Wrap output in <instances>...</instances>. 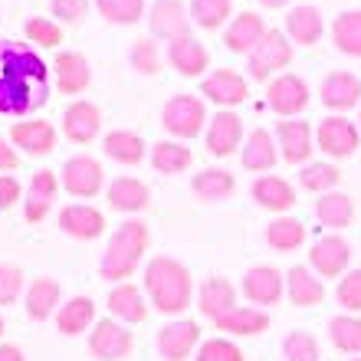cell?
Returning a JSON list of instances; mask_svg holds the SVG:
<instances>
[{"label": "cell", "mask_w": 361, "mask_h": 361, "mask_svg": "<svg viewBox=\"0 0 361 361\" xmlns=\"http://www.w3.org/2000/svg\"><path fill=\"white\" fill-rule=\"evenodd\" d=\"M49 99V69L30 43L0 39V115H33Z\"/></svg>", "instance_id": "cell-1"}, {"label": "cell", "mask_w": 361, "mask_h": 361, "mask_svg": "<svg viewBox=\"0 0 361 361\" xmlns=\"http://www.w3.org/2000/svg\"><path fill=\"white\" fill-rule=\"evenodd\" d=\"M190 269L174 257H154L145 267V293L152 299V305L164 315H178L180 309L190 305Z\"/></svg>", "instance_id": "cell-2"}, {"label": "cell", "mask_w": 361, "mask_h": 361, "mask_svg": "<svg viewBox=\"0 0 361 361\" xmlns=\"http://www.w3.org/2000/svg\"><path fill=\"white\" fill-rule=\"evenodd\" d=\"M148 250V227L142 220H125L122 227L112 233L109 247L102 253V263H99V273L102 279H128V276L138 269V259L145 257Z\"/></svg>", "instance_id": "cell-3"}, {"label": "cell", "mask_w": 361, "mask_h": 361, "mask_svg": "<svg viewBox=\"0 0 361 361\" xmlns=\"http://www.w3.org/2000/svg\"><path fill=\"white\" fill-rule=\"evenodd\" d=\"M293 63V43L283 30H269L267 37L259 39V47L247 56V69L253 79H269L276 69H286Z\"/></svg>", "instance_id": "cell-4"}, {"label": "cell", "mask_w": 361, "mask_h": 361, "mask_svg": "<svg viewBox=\"0 0 361 361\" xmlns=\"http://www.w3.org/2000/svg\"><path fill=\"white\" fill-rule=\"evenodd\" d=\"M204 122H207V109H204V102H200L197 95H190V92H178L161 112V125L171 135H178V138L200 135Z\"/></svg>", "instance_id": "cell-5"}, {"label": "cell", "mask_w": 361, "mask_h": 361, "mask_svg": "<svg viewBox=\"0 0 361 361\" xmlns=\"http://www.w3.org/2000/svg\"><path fill=\"white\" fill-rule=\"evenodd\" d=\"M348 263H352V243L338 233H329V237H319L309 247V269L322 279H335V276L348 273Z\"/></svg>", "instance_id": "cell-6"}, {"label": "cell", "mask_w": 361, "mask_h": 361, "mask_svg": "<svg viewBox=\"0 0 361 361\" xmlns=\"http://www.w3.org/2000/svg\"><path fill=\"white\" fill-rule=\"evenodd\" d=\"M361 132L358 125L348 122L345 115H329L319 122V132H315V145L322 148L329 158H352L358 152Z\"/></svg>", "instance_id": "cell-7"}, {"label": "cell", "mask_w": 361, "mask_h": 361, "mask_svg": "<svg viewBox=\"0 0 361 361\" xmlns=\"http://www.w3.org/2000/svg\"><path fill=\"white\" fill-rule=\"evenodd\" d=\"M132 348H135L132 332L122 322H115V319L95 322L92 332H89V352L99 361H122L132 355Z\"/></svg>", "instance_id": "cell-8"}, {"label": "cell", "mask_w": 361, "mask_h": 361, "mask_svg": "<svg viewBox=\"0 0 361 361\" xmlns=\"http://www.w3.org/2000/svg\"><path fill=\"white\" fill-rule=\"evenodd\" d=\"M102 184H105V171L92 154H73L63 164V188L73 197H95L102 190Z\"/></svg>", "instance_id": "cell-9"}, {"label": "cell", "mask_w": 361, "mask_h": 361, "mask_svg": "<svg viewBox=\"0 0 361 361\" xmlns=\"http://www.w3.org/2000/svg\"><path fill=\"white\" fill-rule=\"evenodd\" d=\"M267 102L279 118H295V115L309 105V86H305V79L286 73V76H279V79L269 82Z\"/></svg>", "instance_id": "cell-10"}, {"label": "cell", "mask_w": 361, "mask_h": 361, "mask_svg": "<svg viewBox=\"0 0 361 361\" xmlns=\"http://www.w3.org/2000/svg\"><path fill=\"white\" fill-rule=\"evenodd\" d=\"M276 145L283 148V158L289 164H309L312 158V128L302 118H283L276 125Z\"/></svg>", "instance_id": "cell-11"}, {"label": "cell", "mask_w": 361, "mask_h": 361, "mask_svg": "<svg viewBox=\"0 0 361 361\" xmlns=\"http://www.w3.org/2000/svg\"><path fill=\"white\" fill-rule=\"evenodd\" d=\"M102 128V112L89 99H79L63 112V135L76 145H89Z\"/></svg>", "instance_id": "cell-12"}, {"label": "cell", "mask_w": 361, "mask_h": 361, "mask_svg": "<svg viewBox=\"0 0 361 361\" xmlns=\"http://www.w3.org/2000/svg\"><path fill=\"white\" fill-rule=\"evenodd\" d=\"M319 99L335 112H348V109H355L361 102V79L355 73H345V69L329 73L322 79V86H319Z\"/></svg>", "instance_id": "cell-13"}, {"label": "cell", "mask_w": 361, "mask_h": 361, "mask_svg": "<svg viewBox=\"0 0 361 361\" xmlns=\"http://www.w3.org/2000/svg\"><path fill=\"white\" fill-rule=\"evenodd\" d=\"M148 27H152L154 37L168 39V43L188 37V30H190L188 10H184L180 0H154L152 13H148Z\"/></svg>", "instance_id": "cell-14"}, {"label": "cell", "mask_w": 361, "mask_h": 361, "mask_svg": "<svg viewBox=\"0 0 361 361\" xmlns=\"http://www.w3.org/2000/svg\"><path fill=\"white\" fill-rule=\"evenodd\" d=\"M286 293V279L276 267H253L243 276V295L253 305H276Z\"/></svg>", "instance_id": "cell-15"}, {"label": "cell", "mask_w": 361, "mask_h": 361, "mask_svg": "<svg viewBox=\"0 0 361 361\" xmlns=\"http://www.w3.org/2000/svg\"><path fill=\"white\" fill-rule=\"evenodd\" d=\"M200 92L217 105H240V102H247L250 86H247V79L240 76V73H233V69H214L200 82Z\"/></svg>", "instance_id": "cell-16"}, {"label": "cell", "mask_w": 361, "mask_h": 361, "mask_svg": "<svg viewBox=\"0 0 361 361\" xmlns=\"http://www.w3.org/2000/svg\"><path fill=\"white\" fill-rule=\"evenodd\" d=\"M10 142L23 148L30 158H43V154L53 152L56 145V128L43 118H30V122H17L10 128Z\"/></svg>", "instance_id": "cell-17"}, {"label": "cell", "mask_w": 361, "mask_h": 361, "mask_svg": "<svg viewBox=\"0 0 361 361\" xmlns=\"http://www.w3.org/2000/svg\"><path fill=\"white\" fill-rule=\"evenodd\" d=\"M269 30L267 23H263V17L259 13H253V10H243L240 17H233V23L227 27V33H224V43H227L230 53H253V49L259 47V39L267 37Z\"/></svg>", "instance_id": "cell-18"}, {"label": "cell", "mask_w": 361, "mask_h": 361, "mask_svg": "<svg viewBox=\"0 0 361 361\" xmlns=\"http://www.w3.org/2000/svg\"><path fill=\"white\" fill-rule=\"evenodd\" d=\"M197 342H200V329L190 319H178V322L164 325L158 332V352L168 361H184Z\"/></svg>", "instance_id": "cell-19"}, {"label": "cell", "mask_w": 361, "mask_h": 361, "mask_svg": "<svg viewBox=\"0 0 361 361\" xmlns=\"http://www.w3.org/2000/svg\"><path fill=\"white\" fill-rule=\"evenodd\" d=\"M325 33V20L319 13V7L312 4H299L286 13V37L299 43V47H315Z\"/></svg>", "instance_id": "cell-20"}, {"label": "cell", "mask_w": 361, "mask_h": 361, "mask_svg": "<svg viewBox=\"0 0 361 361\" xmlns=\"http://www.w3.org/2000/svg\"><path fill=\"white\" fill-rule=\"evenodd\" d=\"M286 295L299 309H312L325 302V283L322 276H315L309 267H293L286 273Z\"/></svg>", "instance_id": "cell-21"}, {"label": "cell", "mask_w": 361, "mask_h": 361, "mask_svg": "<svg viewBox=\"0 0 361 361\" xmlns=\"http://www.w3.org/2000/svg\"><path fill=\"white\" fill-rule=\"evenodd\" d=\"M56 190H59V180L53 171L33 174V180H30V188H27V200H23V217L30 224L47 220V214L53 210V200H56Z\"/></svg>", "instance_id": "cell-22"}, {"label": "cell", "mask_w": 361, "mask_h": 361, "mask_svg": "<svg viewBox=\"0 0 361 361\" xmlns=\"http://www.w3.org/2000/svg\"><path fill=\"white\" fill-rule=\"evenodd\" d=\"M243 142V118L233 112H217L214 122L207 125V152L224 158V154H233Z\"/></svg>", "instance_id": "cell-23"}, {"label": "cell", "mask_w": 361, "mask_h": 361, "mask_svg": "<svg viewBox=\"0 0 361 361\" xmlns=\"http://www.w3.org/2000/svg\"><path fill=\"white\" fill-rule=\"evenodd\" d=\"M53 76H56L59 92H66V95L82 92V89L92 82V73H89L86 56L76 53V49H63V53H59L56 63H53Z\"/></svg>", "instance_id": "cell-24"}, {"label": "cell", "mask_w": 361, "mask_h": 361, "mask_svg": "<svg viewBox=\"0 0 361 361\" xmlns=\"http://www.w3.org/2000/svg\"><path fill=\"white\" fill-rule=\"evenodd\" d=\"M197 305L207 319H220L224 312L237 309V289H233V283L224 279V276H207V279L200 283Z\"/></svg>", "instance_id": "cell-25"}, {"label": "cell", "mask_w": 361, "mask_h": 361, "mask_svg": "<svg viewBox=\"0 0 361 361\" xmlns=\"http://www.w3.org/2000/svg\"><path fill=\"white\" fill-rule=\"evenodd\" d=\"M59 227L76 240H95L102 237L105 217L89 204H69V207L59 210Z\"/></svg>", "instance_id": "cell-26"}, {"label": "cell", "mask_w": 361, "mask_h": 361, "mask_svg": "<svg viewBox=\"0 0 361 361\" xmlns=\"http://www.w3.org/2000/svg\"><path fill=\"white\" fill-rule=\"evenodd\" d=\"M168 59H171V66L178 69L180 76H188V79L200 76V73L207 69V63H210L207 49L200 47V43L190 37V33H188V37L171 39V43H168Z\"/></svg>", "instance_id": "cell-27"}, {"label": "cell", "mask_w": 361, "mask_h": 361, "mask_svg": "<svg viewBox=\"0 0 361 361\" xmlns=\"http://www.w3.org/2000/svg\"><path fill=\"white\" fill-rule=\"evenodd\" d=\"M105 194H109V204H112L115 210H122V214H138V210H145L148 200H152L148 184L138 178H115Z\"/></svg>", "instance_id": "cell-28"}, {"label": "cell", "mask_w": 361, "mask_h": 361, "mask_svg": "<svg viewBox=\"0 0 361 361\" xmlns=\"http://www.w3.org/2000/svg\"><path fill=\"white\" fill-rule=\"evenodd\" d=\"M253 200H257L259 207L283 214V210H289L295 204V190L289 180L276 178V174H263V178L253 180Z\"/></svg>", "instance_id": "cell-29"}, {"label": "cell", "mask_w": 361, "mask_h": 361, "mask_svg": "<svg viewBox=\"0 0 361 361\" xmlns=\"http://www.w3.org/2000/svg\"><path fill=\"white\" fill-rule=\"evenodd\" d=\"M220 332H230V335H259L269 329V315L263 309H253V305H237L224 312L220 319H214Z\"/></svg>", "instance_id": "cell-30"}, {"label": "cell", "mask_w": 361, "mask_h": 361, "mask_svg": "<svg viewBox=\"0 0 361 361\" xmlns=\"http://www.w3.org/2000/svg\"><path fill=\"white\" fill-rule=\"evenodd\" d=\"M59 295H63V289H59V283L53 279V276H39V279H33L30 289H27V315L33 319V322L49 319L53 309L59 305Z\"/></svg>", "instance_id": "cell-31"}, {"label": "cell", "mask_w": 361, "mask_h": 361, "mask_svg": "<svg viewBox=\"0 0 361 361\" xmlns=\"http://www.w3.org/2000/svg\"><path fill=\"white\" fill-rule=\"evenodd\" d=\"M276 158H279V152H276L273 135L267 128H253L243 142V168L247 171H269Z\"/></svg>", "instance_id": "cell-32"}, {"label": "cell", "mask_w": 361, "mask_h": 361, "mask_svg": "<svg viewBox=\"0 0 361 361\" xmlns=\"http://www.w3.org/2000/svg\"><path fill=\"white\" fill-rule=\"evenodd\" d=\"M109 309H112V315L122 319V322H145V319H148L145 295L138 293V286H132V283H118L112 293H109Z\"/></svg>", "instance_id": "cell-33"}, {"label": "cell", "mask_w": 361, "mask_h": 361, "mask_svg": "<svg viewBox=\"0 0 361 361\" xmlns=\"http://www.w3.org/2000/svg\"><path fill=\"white\" fill-rule=\"evenodd\" d=\"M315 217H319V224L322 227H332V230H342L352 224L355 217V204L348 194H342V190H329V194H322V197L315 200Z\"/></svg>", "instance_id": "cell-34"}, {"label": "cell", "mask_w": 361, "mask_h": 361, "mask_svg": "<svg viewBox=\"0 0 361 361\" xmlns=\"http://www.w3.org/2000/svg\"><path fill=\"white\" fill-rule=\"evenodd\" d=\"M92 319H95V302L92 299H89V295H73V299L59 309L56 329L63 335H79L92 325Z\"/></svg>", "instance_id": "cell-35"}, {"label": "cell", "mask_w": 361, "mask_h": 361, "mask_svg": "<svg viewBox=\"0 0 361 361\" xmlns=\"http://www.w3.org/2000/svg\"><path fill=\"white\" fill-rule=\"evenodd\" d=\"M102 152L118 164H138L145 158V142H142V135L118 128V132H109L102 138Z\"/></svg>", "instance_id": "cell-36"}, {"label": "cell", "mask_w": 361, "mask_h": 361, "mask_svg": "<svg viewBox=\"0 0 361 361\" xmlns=\"http://www.w3.org/2000/svg\"><path fill=\"white\" fill-rule=\"evenodd\" d=\"M332 39L345 56H361V10H345L335 17Z\"/></svg>", "instance_id": "cell-37"}, {"label": "cell", "mask_w": 361, "mask_h": 361, "mask_svg": "<svg viewBox=\"0 0 361 361\" xmlns=\"http://www.w3.org/2000/svg\"><path fill=\"white\" fill-rule=\"evenodd\" d=\"M233 190H237V180L224 168H207L194 178V194L200 200H227Z\"/></svg>", "instance_id": "cell-38"}, {"label": "cell", "mask_w": 361, "mask_h": 361, "mask_svg": "<svg viewBox=\"0 0 361 361\" xmlns=\"http://www.w3.org/2000/svg\"><path fill=\"white\" fill-rule=\"evenodd\" d=\"M267 243L279 253H289V250H299L305 243V224L295 217H279L267 227Z\"/></svg>", "instance_id": "cell-39"}, {"label": "cell", "mask_w": 361, "mask_h": 361, "mask_svg": "<svg viewBox=\"0 0 361 361\" xmlns=\"http://www.w3.org/2000/svg\"><path fill=\"white\" fill-rule=\"evenodd\" d=\"M329 338L338 352L345 355H361V319L352 312L345 315H335L329 322Z\"/></svg>", "instance_id": "cell-40"}, {"label": "cell", "mask_w": 361, "mask_h": 361, "mask_svg": "<svg viewBox=\"0 0 361 361\" xmlns=\"http://www.w3.org/2000/svg\"><path fill=\"white\" fill-rule=\"evenodd\" d=\"M190 161H194V152L178 142H158L152 148V164L161 174H180L184 168H190Z\"/></svg>", "instance_id": "cell-41"}, {"label": "cell", "mask_w": 361, "mask_h": 361, "mask_svg": "<svg viewBox=\"0 0 361 361\" xmlns=\"http://www.w3.org/2000/svg\"><path fill=\"white\" fill-rule=\"evenodd\" d=\"M338 180H342V171L329 161H309L302 171H299V184H302L305 190H312V194H329Z\"/></svg>", "instance_id": "cell-42"}, {"label": "cell", "mask_w": 361, "mask_h": 361, "mask_svg": "<svg viewBox=\"0 0 361 361\" xmlns=\"http://www.w3.org/2000/svg\"><path fill=\"white\" fill-rule=\"evenodd\" d=\"M190 13H194V23L204 30H217L227 23V17L233 13V4L230 0H190Z\"/></svg>", "instance_id": "cell-43"}, {"label": "cell", "mask_w": 361, "mask_h": 361, "mask_svg": "<svg viewBox=\"0 0 361 361\" xmlns=\"http://www.w3.org/2000/svg\"><path fill=\"white\" fill-rule=\"evenodd\" d=\"M95 7L109 23H118V27H128V23H138L145 13V0H95Z\"/></svg>", "instance_id": "cell-44"}, {"label": "cell", "mask_w": 361, "mask_h": 361, "mask_svg": "<svg viewBox=\"0 0 361 361\" xmlns=\"http://www.w3.org/2000/svg\"><path fill=\"white\" fill-rule=\"evenodd\" d=\"M283 358L286 361H319V342L312 332L295 329L283 338Z\"/></svg>", "instance_id": "cell-45"}, {"label": "cell", "mask_w": 361, "mask_h": 361, "mask_svg": "<svg viewBox=\"0 0 361 361\" xmlns=\"http://www.w3.org/2000/svg\"><path fill=\"white\" fill-rule=\"evenodd\" d=\"M128 59H132V66L142 73V76H154L158 69H161V49H158V43H154L152 37L138 39L132 47V53H128Z\"/></svg>", "instance_id": "cell-46"}, {"label": "cell", "mask_w": 361, "mask_h": 361, "mask_svg": "<svg viewBox=\"0 0 361 361\" xmlns=\"http://www.w3.org/2000/svg\"><path fill=\"white\" fill-rule=\"evenodd\" d=\"M23 33H27V39L37 43V47H59V43H63L59 23H53V20H47V17H30L27 23H23Z\"/></svg>", "instance_id": "cell-47"}, {"label": "cell", "mask_w": 361, "mask_h": 361, "mask_svg": "<svg viewBox=\"0 0 361 361\" xmlns=\"http://www.w3.org/2000/svg\"><path fill=\"white\" fill-rule=\"evenodd\" d=\"M335 299L345 312H361V269H348L335 286Z\"/></svg>", "instance_id": "cell-48"}, {"label": "cell", "mask_w": 361, "mask_h": 361, "mask_svg": "<svg viewBox=\"0 0 361 361\" xmlns=\"http://www.w3.org/2000/svg\"><path fill=\"white\" fill-rule=\"evenodd\" d=\"M23 293V269L13 263H0V305L17 302Z\"/></svg>", "instance_id": "cell-49"}, {"label": "cell", "mask_w": 361, "mask_h": 361, "mask_svg": "<svg viewBox=\"0 0 361 361\" xmlns=\"http://www.w3.org/2000/svg\"><path fill=\"white\" fill-rule=\"evenodd\" d=\"M197 361H243V352L230 338H207L200 345Z\"/></svg>", "instance_id": "cell-50"}, {"label": "cell", "mask_w": 361, "mask_h": 361, "mask_svg": "<svg viewBox=\"0 0 361 361\" xmlns=\"http://www.w3.org/2000/svg\"><path fill=\"white\" fill-rule=\"evenodd\" d=\"M49 7H53V17H59L63 23H76L89 10V0H49Z\"/></svg>", "instance_id": "cell-51"}, {"label": "cell", "mask_w": 361, "mask_h": 361, "mask_svg": "<svg viewBox=\"0 0 361 361\" xmlns=\"http://www.w3.org/2000/svg\"><path fill=\"white\" fill-rule=\"evenodd\" d=\"M20 200V180L13 174H0V210H10Z\"/></svg>", "instance_id": "cell-52"}, {"label": "cell", "mask_w": 361, "mask_h": 361, "mask_svg": "<svg viewBox=\"0 0 361 361\" xmlns=\"http://www.w3.org/2000/svg\"><path fill=\"white\" fill-rule=\"evenodd\" d=\"M17 161H20L17 152H13V148L0 138V171H13V168H17Z\"/></svg>", "instance_id": "cell-53"}, {"label": "cell", "mask_w": 361, "mask_h": 361, "mask_svg": "<svg viewBox=\"0 0 361 361\" xmlns=\"http://www.w3.org/2000/svg\"><path fill=\"white\" fill-rule=\"evenodd\" d=\"M0 361H27L17 345H0Z\"/></svg>", "instance_id": "cell-54"}, {"label": "cell", "mask_w": 361, "mask_h": 361, "mask_svg": "<svg viewBox=\"0 0 361 361\" xmlns=\"http://www.w3.org/2000/svg\"><path fill=\"white\" fill-rule=\"evenodd\" d=\"M259 4H263V7H269V10H279V7H286L289 0H259Z\"/></svg>", "instance_id": "cell-55"}, {"label": "cell", "mask_w": 361, "mask_h": 361, "mask_svg": "<svg viewBox=\"0 0 361 361\" xmlns=\"http://www.w3.org/2000/svg\"><path fill=\"white\" fill-rule=\"evenodd\" d=\"M0 335H4V319H0Z\"/></svg>", "instance_id": "cell-56"}, {"label": "cell", "mask_w": 361, "mask_h": 361, "mask_svg": "<svg viewBox=\"0 0 361 361\" xmlns=\"http://www.w3.org/2000/svg\"><path fill=\"white\" fill-rule=\"evenodd\" d=\"M352 361H361V358H352Z\"/></svg>", "instance_id": "cell-57"}, {"label": "cell", "mask_w": 361, "mask_h": 361, "mask_svg": "<svg viewBox=\"0 0 361 361\" xmlns=\"http://www.w3.org/2000/svg\"><path fill=\"white\" fill-rule=\"evenodd\" d=\"M358 122H361V118H358Z\"/></svg>", "instance_id": "cell-58"}]
</instances>
